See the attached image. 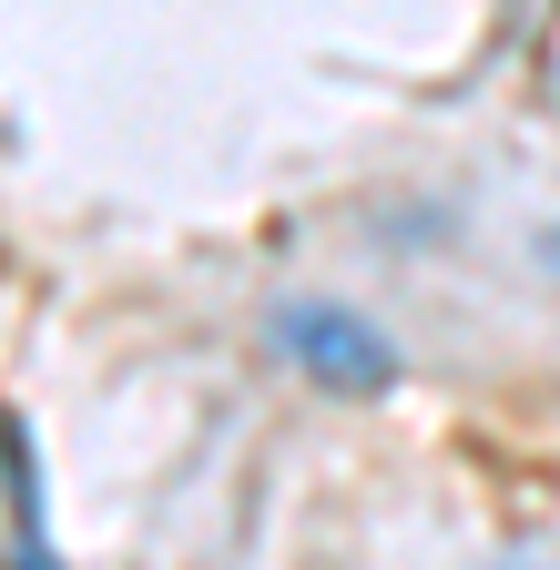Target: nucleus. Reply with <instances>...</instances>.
I'll return each mask as SVG.
<instances>
[{
	"instance_id": "nucleus-1",
	"label": "nucleus",
	"mask_w": 560,
	"mask_h": 570,
	"mask_svg": "<svg viewBox=\"0 0 560 570\" xmlns=\"http://www.w3.org/2000/svg\"><path fill=\"white\" fill-rule=\"evenodd\" d=\"M275 356H286L296 377L336 387V397H377L397 387V336L357 306H336V296H296V306H275Z\"/></svg>"
},
{
	"instance_id": "nucleus-2",
	"label": "nucleus",
	"mask_w": 560,
	"mask_h": 570,
	"mask_svg": "<svg viewBox=\"0 0 560 570\" xmlns=\"http://www.w3.org/2000/svg\"><path fill=\"white\" fill-rule=\"evenodd\" d=\"M540 255H550V275H560V225H550V235H540Z\"/></svg>"
}]
</instances>
